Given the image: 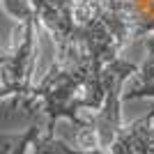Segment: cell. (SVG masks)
Here are the masks:
<instances>
[{
    "mask_svg": "<svg viewBox=\"0 0 154 154\" xmlns=\"http://www.w3.org/2000/svg\"><path fill=\"white\" fill-rule=\"evenodd\" d=\"M37 23L48 32L55 46V55L69 48L76 35V2L78 0H30Z\"/></svg>",
    "mask_w": 154,
    "mask_h": 154,
    "instance_id": "cell-3",
    "label": "cell"
},
{
    "mask_svg": "<svg viewBox=\"0 0 154 154\" xmlns=\"http://www.w3.org/2000/svg\"><path fill=\"white\" fill-rule=\"evenodd\" d=\"M124 7L131 19L134 42L154 35V0H124Z\"/></svg>",
    "mask_w": 154,
    "mask_h": 154,
    "instance_id": "cell-4",
    "label": "cell"
},
{
    "mask_svg": "<svg viewBox=\"0 0 154 154\" xmlns=\"http://www.w3.org/2000/svg\"><path fill=\"white\" fill-rule=\"evenodd\" d=\"M145 46H147V60L138 71V83L140 85L154 83V35L145 37Z\"/></svg>",
    "mask_w": 154,
    "mask_h": 154,
    "instance_id": "cell-5",
    "label": "cell"
},
{
    "mask_svg": "<svg viewBox=\"0 0 154 154\" xmlns=\"http://www.w3.org/2000/svg\"><path fill=\"white\" fill-rule=\"evenodd\" d=\"M145 97H154V83H147V85L136 83L134 88L124 90L122 99H124V101H131V99H145Z\"/></svg>",
    "mask_w": 154,
    "mask_h": 154,
    "instance_id": "cell-6",
    "label": "cell"
},
{
    "mask_svg": "<svg viewBox=\"0 0 154 154\" xmlns=\"http://www.w3.org/2000/svg\"><path fill=\"white\" fill-rule=\"evenodd\" d=\"M140 67L131 60L117 58L115 62H110L103 69V85H106V101H103L101 110H97L92 115H88V127L78 129L76 143L83 149H103L110 152V145L115 143L122 124V110H120V101L124 94V83L129 76L138 74Z\"/></svg>",
    "mask_w": 154,
    "mask_h": 154,
    "instance_id": "cell-2",
    "label": "cell"
},
{
    "mask_svg": "<svg viewBox=\"0 0 154 154\" xmlns=\"http://www.w3.org/2000/svg\"><path fill=\"white\" fill-rule=\"evenodd\" d=\"M2 5L14 19L21 21L14 46L9 51L2 53L0 64H2V110H5V120H9L12 113H19V108L30 99L32 94V74H35V64H37V16H35V7L30 0H2Z\"/></svg>",
    "mask_w": 154,
    "mask_h": 154,
    "instance_id": "cell-1",
    "label": "cell"
}]
</instances>
